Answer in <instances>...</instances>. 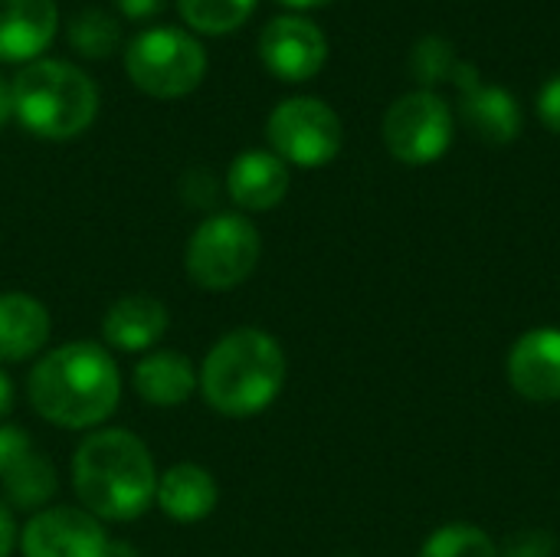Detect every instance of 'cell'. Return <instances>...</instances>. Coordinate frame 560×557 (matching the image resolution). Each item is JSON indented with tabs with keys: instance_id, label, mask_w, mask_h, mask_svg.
Masks as SVG:
<instances>
[{
	"instance_id": "obj_2",
	"label": "cell",
	"mask_w": 560,
	"mask_h": 557,
	"mask_svg": "<svg viewBox=\"0 0 560 557\" xmlns=\"http://www.w3.org/2000/svg\"><path fill=\"white\" fill-rule=\"evenodd\" d=\"M72 489L95 519L131 522L154 506L158 469L135 433L95 430L72 456Z\"/></svg>"
},
{
	"instance_id": "obj_25",
	"label": "cell",
	"mask_w": 560,
	"mask_h": 557,
	"mask_svg": "<svg viewBox=\"0 0 560 557\" xmlns=\"http://www.w3.org/2000/svg\"><path fill=\"white\" fill-rule=\"evenodd\" d=\"M33 450L30 433H23L20 427H7L0 423V479Z\"/></svg>"
},
{
	"instance_id": "obj_4",
	"label": "cell",
	"mask_w": 560,
	"mask_h": 557,
	"mask_svg": "<svg viewBox=\"0 0 560 557\" xmlns=\"http://www.w3.org/2000/svg\"><path fill=\"white\" fill-rule=\"evenodd\" d=\"M13 89V118L43 141H69L82 135L98 115L95 82L72 62L33 59L26 62Z\"/></svg>"
},
{
	"instance_id": "obj_19",
	"label": "cell",
	"mask_w": 560,
	"mask_h": 557,
	"mask_svg": "<svg viewBox=\"0 0 560 557\" xmlns=\"http://www.w3.org/2000/svg\"><path fill=\"white\" fill-rule=\"evenodd\" d=\"M3 496L13 509H23V512H39L49 506V499L56 496V469L46 456H39L36 450H30L3 479Z\"/></svg>"
},
{
	"instance_id": "obj_24",
	"label": "cell",
	"mask_w": 560,
	"mask_h": 557,
	"mask_svg": "<svg viewBox=\"0 0 560 557\" xmlns=\"http://www.w3.org/2000/svg\"><path fill=\"white\" fill-rule=\"evenodd\" d=\"M555 535L545 529H525L505 538L499 557H555Z\"/></svg>"
},
{
	"instance_id": "obj_14",
	"label": "cell",
	"mask_w": 560,
	"mask_h": 557,
	"mask_svg": "<svg viewBox=\"0 0 560 557\" xmlns=\"http://www.w3.org/2000/svg\"><path fill=\"white\" fill-rule=\"evenodd\" d=\"M56 0H0V59L33 62L56 36Z\"/></svg>"
},
{
	"instance_id": "obj_15",
	"label": "cell",
	"mask_w": 560,
	"mask_h": 557,
	"mask_svg": "<svg viewBox=\"0 0 560 557\" xmlns=\"http://www.w3.org/2000/svg\"><path fill=\"white\" fill-rule=\"evenodd\" d=\"M167 325H171V318H167V305L161 299L131 292L108 305V312L102 318V338H105V345H112L118 351H151L164 338Z\"/></svg>"
},
{
	"instance_id": "obj_20",
	"label": "cell",
	"mask_w": 560,
	"mask_h": 557,
	"mask_svg": "<svg viewBox=\"0 0 560 557\" xmlns=\"http://www.w3.org/2000/svg\"><path fill=\"white\" fill-rule=\"evenodd\" d=\"M121 26L98 7H85L69 20V46L85 59H105L118 49Z\"/></svg>"
},
{
	"instance_id": "obj_18",
	"label": "cell",
	"mask_w": 560,
	"mask_h": 557,
	"mask_svg": "<svg viewBox=\"0 0 560 557\" xmlns=\"http://www.w3.org/2000/svg\"><path fill=\"white\" fill-rule=\"evenodd\" d=\"M135 391L151 407H180L197 391V368L177 351H148L135 368Z\"/></svg>"
},
{
	"instance_id": "obj_21",
	"label": "cell",
	"mask_w": 560,
	"mask_h": 557,
	"mask_svg": "<svg viewBox=\"0 0 560 557\" xmlns=\"http://www.w3.org/2000/svg\"><path fill=\"white\" fill-rule=\"evenodd\" d=\"M256 0H177V10L187 26L197 33L223 36L243 26L253 13Z\"/></svg>"
},
{
	"instance_id": "obj_8",
	"label": "cell",
	"mask_w": 560,
	"mask_h": 557,
	"mask_svg": "<svg viewBox=\"0 0 560 557\" xmlns=\"http://www.w3.org/2000/svg\"><path fill=\"white\" fill-rule=\"evenodd\" d=\"M453 131H456L453 108L433 89L400 95L381 121L387 151L410 167L440 161L453 144Z\"/></svg>"
},
{
	"instance_id": "obj_23",
	"label": "cell",
	"mask_w": 560,
	"mask_h": 557,
	"mask_svg": "<svg viewBox=\"0 0 560 557\" xmlns=\"http://www.w3.org/2000/svg\"><path fill=\"white\" fill-rule=\"evenodd\" d=\"M459 62H463V59H456L450 39H443V36H423V39L413 46V53H410L413 76H417L427 89L436 85V82H443V79H453Z\"/></svg>"
},
{
	"instance_id": "obj_1",
	"label": "cell",
	"mask_w": 560,
	"mask_h": 557,
	"mask_svg": "<svg viewBox=\"0 0 560 557\" xmlns=\"http://www.w3.org/2000/svg\"><path fill=\"white\" fill-rule=\"evenodd\" d=\"M26 394L46 423L62 430H92L115 414L121 374L105 345L69 341L36 361Z\"/></svg>"
},
{
	"instance_id": "obj_16",
	"label": "cell",
	"mask_w": 560,
	"mask_h": 557,
	"mask_svg": "<svg viewBox=\"0 0 560 557\" xmlns=\"http://www.w3.org/2000/svg\"><path fill=\"white\" fill-rule=\"evenodd\" d=\"M49 309L26 292H0V364H20L49 341Z\"/></svg>"
},
{
	"instance_id": "obj_10",
	"label": "cell",
	"mask_w": 560,
	"mask_h": 557,
	"mask_svg": "<svg viewBox=\"0 0 560 557\" xmlns=\"http://www.w3.org/2000/svg\"><path fill=\"white\" fill-rule=\"evenodd\" d=\"M259 59L279 79L305 82L322 72L328 59V39L305 16H276L259 33Z\"/></svg>"
},
{
	"instance_id": "obj_11",
	"label": "cell",
	"mask_w": 560,
	"mask_h": 557,
	"mask_svg": "<svg viewBox=\"0 0 560 557\" xmlns=\"http://www.w3.org/2000/svg\"><path fill=\"white\" fill-rule=\"evenodd\" d=\"M453 82L463 89L459 118L479 141H486V144H512L522 135V105L509 89L479 82V72L469 62L456 66Z\"/></svg>"
},
{
	"instance_id": "obj_17",
	"label": "cell",
	"mask_w": 560,
	"mask_h": 557,
	"mask_svg": "<svg viewBox=\"0 0 560 557\" xmlns=\"http://www.w3.org/2000/svg\"><path fill=\"white\" fill-rule=\"evenodd\" d=\"M220 489L210 469L197 466V463H177L167 473L158 476V509L180 525H194L203 522L213 509H217Z\"/></svg>"
},
{
	"instance_id": "obj_3",
	"label": "cell",
	"mask_w": 560,
	"mask_h": 557,
	"mask_svg": "<svg viewBox=\"0 0 560 557\" xmlns=\"http://www.w3.org/2000/svg\"><path fill=\"white\" fill-rule=\"evenodd\" d=\"M289 361L282 345L262 328L223 335L197 371V391L223 417H256L285 387Z\"/></svg>"
},
{
	"instance_id": "obj_27",
	"label": "cell",
	"mask_w": 560,
	"mask_h": 557,
	"mask_svg": "<svg viewBox=\"0 0 560 557\" xmlns=\"http://www.w3.org/2000/svg\"><path fill=\"white\" fill-rule=\"evenodd\" d=\"M167 7V0H118V10L128 20H151Z\"/></svg>"
},
{
	"instance_id": "obj_30",
	"label": "cell",
	"mask_w": 560,
	"mask_h": 557,
	"mask_svg": "<svg viewBox=\"0 0 560 557\" xmlns=\"http://www.w3.org/2000/svg\"><path fill=\"white\" fill-rule=\"evenodd\" d=\"M10 410H13V384H10V378L0 371V420H3Z\"/></svg>"
},
{
	"instance_id": "obj_5",
	"label": "cell",
	"mask_w": 560,
	"mask_h": 557,
	"mask_svg": "<svg viewBox=\"0 0 560 557\" xmlns=\"http://www.w3.org/2000/svg\"><path fill=\"white\" fill-rule=\"evenodd\" d=\"M125 72L151 98H184L207 76V49L177 26H154L128 43Z\"/></svg>"
},
{
	"instance_id": "obj_6",
	"label": "cell",
	"mask_w": 560,
	"mask_h": 557,
	"mask_svg": "<svg viewBox=\"0 0 560 557\" xmlns=\"http://www.w3.org/2000/svg\"><path fill=\"white\" fill-rule=\"evenodd\" d=\"M259 256L262 240L256 223L243 213H217L194 230L184 263L194 286L207 292H226L253 276Z\"/></svg>"
},
{
	"instance_id": "obj_28",
	"label": "cell",
	"mask_w": 560,
	"mask_h": 557,
	"mask_svg": "<svg viewBox=\"0 0 560 557\" xmlns=\"http://www.w3.org/2000/svg\"><path fill=\"white\" fill-rule=\"evenodd\" d=\"M16 545H20V532H16L13 512L0 502V557L13 555Z\"/></svg>"
},
{
	"instance_id": "obj_22",
	"label": "cell",
	"mask_w": 560,
	"mask_h": 557,
	"mask_svg": "<svg viewBox=\"0 0 560 557\" xmlns=\"http://www.w3.org/2000/svg\"><path fill=\"white\" fill-rule=\"evenodd\" d=\"M417 557H499V545L472 522H450L423 542Z\"/></svg>"
},
{
	"instance_id": "obj_13",
	"label": "cell",
	"mask_w": 560,
	"mask_h": 557,
	"mask_svg": "<svg viewBox=\"0 0 560 557\" xmlns=\"http://www.w3.org/2000/svg\"><path fill=\"white\" fill-rule=\"evenodd\" d=\"M226 194L240 210L266 213L289 194V164L272 151H243L226 171Z\"/></svg>"
},
{
	"instance_id": "obj_29",
	"label": "cell",
	"mask_w": 560,
	"mask_h": 557,
	"mask_svg": "<svg viewBox=\"0 0 560 557\" xmlns=\"http://www.w3.org/2000/svg\"><path fill=\"white\" fill-rule=\"evenodd\" d=\"M13 118V89L7 79H0V128Z\"/></svg>"
},
{
	"instance_id": "obj_32",
	"label": "cell",
	"mask_w": 560,
	"mask_h": 557,
	"mask_svg": "<svg viewBox=\"0 0 560 557\" xmlns=\"http://www.w3.org/2000/svg\"><path fill=\"white\" fill-rule=\"evenodd\" d=\"M279 3L295 7V10H312V7H325V3H331V0H279Z\"/></svg>"
},
{
	"instance_id": "obj_31",
	"label": "cell",
	"mask_w": 560,
	"mask_h": 557,
	"mask_svg": "<svg viewBox=\"0 0 560 557\" xmlns=\"http://www.w3.org/2000/svg\"><path fill=\"white\" fill-rule=\"evenodd\" d=\"M105 557H138V552L131 545H125V542H108Z\"/></svg>"
},
{
	"instance_id": "obj_26",
	"label": "cell",
	"mask_w": 560,
	"mask_h": 557,
	"mask_svg": "<svg viewBox=\"0 0 560 557\" xmlns=\"http://www.w3.org/2000/svg\"><path fill=\"white\" fill-rule=\"evenodd\" d=\"M538 118L545 121L548 131L560 135V76L548 79L538 92Z\"/></svg>"
},
{
	"instance_id": "obj_7",
	"label": "cell",
	"mask_w": 560,
	"mask_h": 557,
	"mask_svg": "<svg viewBox=\"0 0 560 557\" xmlns=\"http://www.w3.org/2000/svg\"><path fill=\"white\" fill-rule=\"evenodd\" d=\"M266 138L272 154L295 167H325L338 158L345 131L341 118L322 98L295 95L272 108L266 121Z\"/></svg>"
},
{
	"instance_id": "obj_12",
	"label": "cell",
	"mask_w": 560,
	"mask_h": 557,
	"mask_svg": "<svg viewBox=\"0 0 560 557\" xmlns=\"http://www.w3.org/2000/svg\"><path fill=\"white\" fill-rule=\"evenodd\" d=\"M505 374L512 391L528 404H558L560 401V328L525 332L509 358Z\"/></svg>"
},
{
	"instance_id": "obj_9",
	"label": "cell",
	"mask_w": 560,
	"mask_h": 557,
	"mask_svg": "<svg viewBox=\"0 0 560 557\" xmlns=\"http://www.w3.org/2000/svg\"><path fill=\"white\" fill-rule=\"evenodd\" d=\"M108 542L102 519L82 506H46L20 532L23 557H105Z\"/></svg>"
}]
</instances>
